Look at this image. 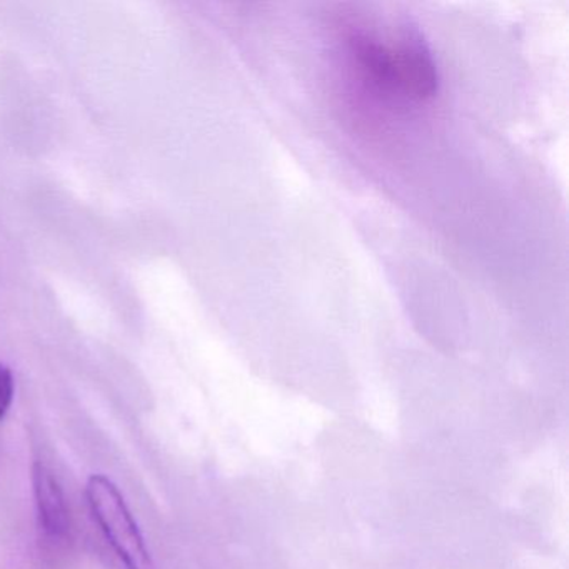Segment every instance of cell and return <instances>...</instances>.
<instances>
[{"instance_id": "cell-4", "label": "cell", "mask_w": 569, "mask_h": 569, "mask_svg": "<svg viewBox=\"0 0 569 569\" xmlns=\"http://www.w3.org/2000/svg\"><path fill=\"white\" fill-rule=\"evenodd\" d=\"M16 382L11 369L0 365V421L6 418L14 401Z\"/></svg>"}, {"instance_id": "cell-3", "label": "cell", "mask_w": 569, "mask_h": 569, "mask_svg": "<svg viewBox=\"0 0 569 569\" xmlns=\"http://www.w3.org/2000/svg\"><path fill=\"white\" fill-rule=\"evenodd\" d=\"M32 475H34L32 479H34L39 525L44 529L46 535L52 538L64 536L68 531V508L54 472L41 462H36Z\"/></svg>"}, {"instance_id": "cell-2", "label": "cell", "mask_w": 569, "mask_h": 569, "mask_svg": "<svg viewBox=\"0 0 569 569\" xmlns=\"http://www.w3.org/2000/svg\"><path fill=\"white\" fill-rule=\"evenodd\" d=\"M86 496L92 516L126 569H154L141 529L118 486L106 476L94 475L86 486Z\"/></svg>"}, {"instance_id": "cell-1", "label": "cell", "mask_w": 569, "mask_h": 569, "mask_svg": "<svg viewBox=\"0 0 569 569\" xmlns=\"http://www.w3.org/2000/svg\"><path fill=\"white\" fill-rule=\"evenodd\" d=\"M348 44L366 78L398 98H431L438 72L418 26L406 18L362 19L349 26Z\"/></svg>"}]
</instances>
